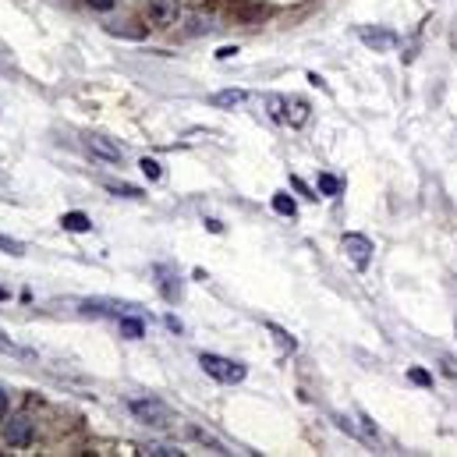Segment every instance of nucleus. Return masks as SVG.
<instances>
[{"label": "nucleus", "mask_w": 457, "mask_h": 457, "mask_svg": "<svg viewBox=\"0 0 457 457\" xmlns=\"http://www.w3.org/2000/svg\"><path fill=\"white\" fill-rule=\"evenodd\" d=\"M199 365L206 376H213L220 383H241L248 376V369L241 362H231V358H220V355H210V351H202L199 355Z\"/></svg>", "instance_id": "obj_1"}, {"label": "nucleus", "mask_w": 457, "mask_h": 457, "mask_svg": "<svg viewBox=\"0 0 457 457\" xmlns=\"http://www.w3.org/2000/svg\"><path fill=\"white\" fill-rule=\"evenodd\" d=\"M132 408V415L142 422V425H153V429H167V425H174V411L163 404V401H156V397H149V401H132L128 404Z\"/></svg>", "instance_id": "obj_2"}, {"label": "nucleus", "mask_w": 457, "mask_h": 457, "mask_svg": "<svg viewBox=\"0 0 457 457\" xmlns=\"http://www.w3.org/2000/svg\"><path fill=\"white\" fill-rule=\"evenodd\" d=\"M358 32V39L369 47V50H376V53H386V50H393L401 43V36L393 32V29H380V25H358L355 29Z\"/></svg>", "instance_id": "obj_3"}, {"label": "nucleus", "mask_w": 457, "mask_h": 457, "mask_svg": "<svg viewBox=\"0 0 457 457\" xmlns=\"http://www.w3.org/2000/svg\"><path fill=\"white\" fill-rule=\"evenodd\" d=\"M145 18H149L153 29H171V25H177L181 8H177V0H149Z\"/></svg>", "instance_id": "obj_4"}, {"label": "nucleus", "mask_w": 457, "mask_h": 457, "mask_svg": "<svg viewBox=\"0 0 457 457\" xmlns=\"http://www.w3.org/2000/svg\"><path fill=\"white\" fill-rule=\"evenodd\" d=\"M4 440H8V447H29L32 443V419L29 415H14L4 425Z\"/></svg>", "instance_id": "obj_5"}, {"label": "nucleus", "mask_w": 457, "mask_h": 457, "mask_svg": "<svg viewBox=\"0 0 457 457\" xmlns=\"http://www.w3.org/2000/svg\"><path fill=\"white\" fill-rule=\"evenodd\" d=\"M344 252L358 269H365L369 259H372V241L365 234H344Z\"/></svg>", "instance_id": "obj_6"}, {"label": "nucleus", "mask_w": 457, "mask_h": 457, "mask_svg": "<svg viewBox=\"0 0 457 457\" xmlns=\"http://www.w3.org/2000/svg\"><path fill=\"white\" fill-rule=\"evenodd\" d=\"M86 145H89V153H92V156L107 160V163H121V160H124V149H121L114 138H107V135H89Z\"/></svg>", "instance_id": "obj_7"}, {"label": "nucleus", "mask_w": 457, "mask_h": 457, "mask_svg": "<svg viewBox=\"0 0 457 457\" xmlns=\"http://www.w3.org/2000/svg\"><path fill=\"white\" fill-rule=\"evenodd\" d=\"M156 277H160V295L167 298L171 305L181 301V291H184V287H181V277L174 273V269H171V266H156Z\"/></svg>", "instance_id": "obj_8"}, {"label": "nucleus", "mask_w": 457, "mask_h": 457, "mask_svg": "<svg viewBox=\"0 0 457 457\" xmlns=\"http://www.w3.org/2000/svg\"><path fill=\"white\" fill-rule=\"evenodd\" d=\"M245 99H248L245 89H220V92L210 96V107H217V110H231V107H241Z\"/></svg>", "instance_id": "obj_9"}, {"label": "nucleus", "mask_w": 457, "mask_h": 457, "mask_svg": "<svg viewBox=\"0 0 457 457\" xmlns=\"http://www.w3.org/2000/svg\"><path fill=\"white\" fill-rule=\"evenodd\" d=\"M308 114H312V107H308L305 99H287V107H284V121H287V124L301 128V124L308 121Z\"/></svg>", "instance_id": "obj_10"}, {"label": "nucleus", "mask_w": 457, "mask_h": 457, "mask_svg": "<svg viewBox=\"0 0 457 457\" xmlns=\"http://www.w3.org/2000/svg\"><path fill=\"white\" fill-rule=\"evenodd\" d=\"M60 227L71 231V234H82V231H89V227H92V220L86 213H64V217H60Z\"/></svg>", "instance_id": "obj_11"}, {"label": "nucleus", "mask_w": 457, "mask_h": 457, "mask_svg": "<svg viewBox=\"0 0 457 457\" xmlns=\"http://www.w3.org/2000/svg\"><path fill=\"white\" fill-rule=\"evenodd\" d=\"M319 192L330 195V199H337V195L344 192V184H341V177H334V174H319Z\"/></svg>", "instance_id": "obj_12"}, {"label": "nucleus", "mask_w": 457, "mask_h": 457, "mask_svg": "<svg viewBox=\"0 0 457 457\" xmlns=\"http://www.w3.org/2000/svg\"><path fill=\"white\" fill-rule=\"evenodd\" d=\"M107 192L117 195V199H142V188L135 184H117V181H107Z\"/></svg>", "instance_id": "obj_13"}, {"label": "nucleus", "mask_w": 457, "mask_h": 457, "mask_svg": "<svg viewBox=\"0 0 457 457\" xmlns=\"http://www.w3.org/2000/svg\"><path fill=\"white\" fill-rule=\"evenodd\" d=\"M273 210H277L280 217H295V213H298V202L291 199V195H284V192H277V195H273Z\"/></svg>", "instance_id": "obj_14"}, {"label": "nucleus", "mask_w": 457, "mask_h": 457, "mask_svg": "<svg viewBox=\"0 0 457 457\" xmlns=\"http://www.w3.org/2000/svg\"><path fill=\"white\" fill-rule=\"evenodd\" d=\"M121 337H128V341H142L145 337V326L138 319H121Z\"/></svg>", "instance_id": "obj_15"}, {"label": "nucleus", "mask_w": 457, "mask_h": 457, "mask_svg": "<svg viewBox=\"0 0 457 457\" xmlns=\"http://www.w3.org/2000/svg\"><path fill=\"white\" fill-rule=\"evenodd\" d=\"M266 330H269V334H273V337H277V344H280L284 351H295V347H298V341H295V337H291V334H287V330H280V326H273V323H269Z\"/></svg>", "instance_id": "obj_16"}, {"label": "nucleus", "mask_w": 457, "mask_h": 457, "mask_svg": "<svg viewBox=\"0 0 457 457\" xmlns=\"http://www.w3.org/2000/svg\"><path fill=\"white\" fill-rule=\"evenodd\" d=\"M266 107H269V117H273V121H284V107H287V99L284 96H266Z\"/></svg>", "instance_id": "obj_17"}, {"label": "nucleus", "mask_w": 457, "mask_h": 457, "mask_svg": "<svg viewBox=\"0 0 457 457\" xmlns=\"http://www.w3.org/2000/svg\"><path fill=\"white\" fill-rule=\"evenodd\" d=\"M138 167H142V174L149 177V181H160V177H163V167H160L156 160H149V156H145V160L138 163Z\"/></svg>", "instance_id": "obj_18"}, {"label": "nucleus", "mask_w": 457, "mask_h": 457, "mask_svg": "<svg viewBox=\"0 0 457 457\" xmlns=\"http://www.w3.org/2000/svg\"><path fill=\"white\" fill-rule=\"evenodd\" d=\"M145 454L149 457H181L177 447H167V443H153V447H145Z\"/></svg>", "instance_id": "obj_19"}, {"label": "nucleus", "mask_w": 457, "mask_h": 457, "mask_svg": "<svg viewBox=\"0 0 457 457\" xmlns=\"http://www.w3.org/2000/svg\"><path fill=\"white\" fill-rule=\"evenodd\" d=\"M192 436H195V440H202V443H206V447H210L213 454H227V450H223V443H217V440H213V436H210V432H202V429H192Z\"/></svg>", "instance_id": "obj_20"}, {"label": "nucleus", "mask_w": 457, "mask_h": 457, "mask_svg": "<svg viewBox=\"0 0 457 457\" xmlns=\"http://www.w3.org/2000/svg\"><path fill=\"white\" fill-rule=\"evenodd\" d=\"M408 380L415 383V386H432V376L425 369H408Z\"/></svg>", "instance_id": "obj_21"}, {"label": "nucleus", "mask_w": 457, "mask_h": 457, "mask_svg": "<svg viewBox=\"0 0 457 457\" xmlns=\"http://www.w3.org/2000/svg\"><path fill=\"white\" fill-rule=\"evenodd\" d=\"M0 248H8L11 256H25V248L18 245V241H11V238H4V234H0Z\"/></svg>", "instance_id": "obj_22"}, {"label": "nucleus", "mask_w": 457, "mask_h": 457, "mask_svg": "<svg viewBox=\"0 0 457 457\" xmlns=\"http://www.w3.org/2000/svg\"><path fill=\"white\" fill-rule=\"evenodd\" d=\"M291 184H295V188H298V192H301V195H305V199H316V195H312V192H308V184H305V181H301V177H291Z\"/></svg>", "instance_id": "obj_23"}, {"label": "nucleus", "mask_w": 457, "mask_h": 457, "mask_svg": "<svg viewBox=\"0 0 457 457\" xmlns=\"http://www.w3.org/2000/svg\"><path fill=\"white\" fill-rule=\"evenodd\" d=\"M234 53H238V47H220L217 50V60H231Z\"/></svg>", "instance_id": "obj_24"}, {"label": "nucleus", "mask_w": 457, "mask_h": 457, "mask_svg": "<svg viewBox=\"0 0 457 457\" xmlns=\"http://www.w3.org/2000/svg\"><path fill=\"white\" fill-rule=\"evenodd\" d=\"M89 8H96V11H110V8H114V0H89Z\"/></svg>", "instance_id": "obj_25"}, {"label": "nucleus", "mask_w": 457, "mask_h": 457, "mask_svg": "<svg viewBox=\"0 0 457 457\" xmlns=\"http://www.w3.org/2000/svg\"><path fill=\"white\" fill-rule=\"evenodd\" d=\"M167 326L174 330V334H181V319H177V316H167Z\"/></svg>", "instance_id": "obj_26"}, {"label": "nucleus", "mask_w": 457, "mask_h": 457, "mask_svg": "<svg viewBox=\"0 0 457 457\" xmlns=\"http://www.w3.org/2000/svg\"><path fill=\"white\" fill-rule=\"evenodd\" d=\"M4 415H8V393L0 390V419H4Z\"/></svg>", "instance_id": "obj_27"}, {"label": "nucleus", "mask_w": 457, "mask_h": 457, "mask_svg": "<svg viewBox=\"0 0 457 457\" xmlns=\"http://www.w3.org/2000/svg\"><path fill=\"white\" fill-rule=\"evenodd\" d=\"M206 227H210L213 234H220V231H223V223H220V220H206Z\"/></svg>", "instance_id": "obj_28"}, {"label": "nucleus", "mask_w": 457, "mask_h": 457, "mask_svg": "<svg viewBox=\"0 0 457 457\" xmlns=\"http://www.w3.org/2000/svg\"><path fill=\"white\" fill-rule=\"evenodd\" d=\"M4 298H8V291H4V287H0V301H4Z\"/></svg>", "instance_id": "obj_29"}]
</instances>
